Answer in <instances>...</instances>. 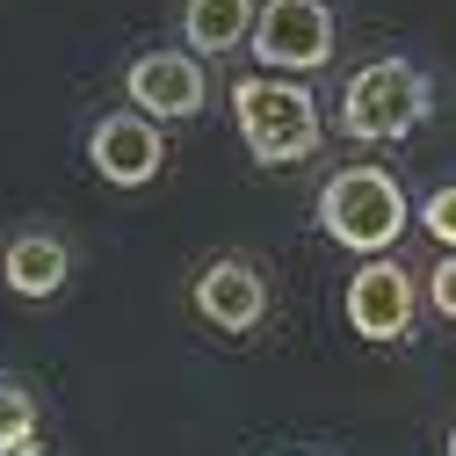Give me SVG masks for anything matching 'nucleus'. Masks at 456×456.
Listing matches in <instances>:
<instances>
[{
    "mask_svg": "<svg viewBox=\"0 0 456 456\" xmlns=\"http://www.w3.org/2000/svg\"><path fill=\"white\" fill-rule=\"evenodd\" d=\"M124 94L138 102L145 124H175V117H203L210 80H203V66L189 59V51H145V59H131V73H124Z\"/></svg>",
    "mask_w": 456,
    "mask_h": 456,
    "instance_id": "obj_5",
    "label": "nucleus"
},
{
    "mask_svg": "<svg viewBox=\"0 0 456 456\" xmlns=\"http://www.w3.org/2000/svg\"><path fill=\"white\" fill-rule=\"evenodd\" d=\"M428 109H435V87L413 59H377L340 87V131L362 145H391V138H413L428 124Z\"/></svg>",
    "mask_w": 456,
    "mask_h": 456,
    "instance_id": "obj_2",
    "label": "nucleus"
},
{
    "mask_svg": "<svg viewBox=\"0 0 456 456\" xmlns=\"http://www.w3.org/2000/svg\"><path fill=\"white\" fill-rule=\"evenodd\" d=\"M413 312H420V290H413V275L391 254H377V261H362L348 275V326L362 340H398L413 326Z\"/></svg>",
    "mask_w": 456,
    "mask_h": 456,
    "instance_id": "obj_6",
    "label": "nucleus"
},
{
    "mask_svg": "<svg viewBox=\"0 0 456 456\" xmlns=\"http://www.w3.org/2000/svg\"><path fill=\"white\" fill-rule=\"evenodd\" d=\"M428 305H435L442 319H456V254L428 268Z\"/></svg>",
    "mask_w": 456,
    "mask_h": 456,
    "instance_id": "obj_12",
    "label": "nucleus"
},
{
    "mask_svg": "<svg viewBox=\"0 0 456 456\" xmlns=\"http://www.w3.org/2000/svg\"><path fill=\"white\" fill-rule=\"evenodd\" d=\"M319 224H326L333 247L377 261V254L398 247V232H406V189H398L384 167H340L319 189Z\"/></svg>",
    "mask_w": 456,
    "mask_h": 456,
    "instance_id": "obj_1",
    "label": "nucleus"
},
{
    "mask_svg": "<svg viewBox=\"0 0 456 456\" xmlns=\"http://www.w3.org/2000/svg\"><path fill=\"white\" fill-rule=\"evenodd\" d=\"M254 29V0H189L182 8V37L196 44L189 59H217V51H240Z\"/></svg>",
    "mask_w": 456,
    "mask_h": 456,
    "instance_id": "obj_10",
    "label": "nucleus"
},
{
    "mask_svg": "<svg viewBox=\"0 0 456 456\" xmlns=\"http://www.w3.org/2000/svg\"><path fill=\"white\" fill-rule=\"evenodd\" d=\"M254 59L275 73H319L333 59V8L326 0H268L254 15Z\"/></svg>",
    "mask_w": 456,
    "mask_h": 456,
    "instance_id": "obj_4",
    "label": "nucleus"
},
{
    "mask_svg": "<svg viewBox=\"0 0 456 456\" xmlns=\"http://www.w3.org/2000/svg\"><path fill=\"white\" fill-rule=\"evenodd\" d=\"M420 217H428V232H435V240H442V247L456 254V182H449V189H435Z\"/></svg>",
    "mask_w": 456,
    "mask_h": 456,
    "instance_id": "obj_11",
    "label": "nucleus"
},
{
    "mask_svg": "<svg viewBox=\"0 0 456 456\" xmlns=\"http://www.w3.org/2000/svg\"><path fill=\"white\" fill-rule=\"evenodd\" d=\"M87 159H94V175H102V182H117V189H145V182L159 175L167 145H159V124H145L138 109H117V117H102V124L87 131Z\"/></svg>",
    "mask_w": 456,
    "mask_h": 456,
    "instance_id": "obj_8",
    "label": "nucleus"
},
{
    "mask_svg": "<svg viewBox=\"0 0 456 456\" xmlns=\"http://www.w3.org/2000/svg\"><path fill=\"white\" fill-rule=\"evenodd\" d=\"M449 456H456V428H449Z\"/></svg>",
    "mask_w": 456,
    "mask_h": 456,
    "instance_id": "obj_13",
    "label": "nucleus"
},
{
    "mask_svg": "<svg viewBox=\"0 0 456 456\" xmlns=\"http://www.w3.org/2000/svg\"><path fill=\"white\" fill-rule=\"evenodd\" d=\"M232 117H240V138L261 167H290V159L319 152V102L297 80H254L247 73L232 87Z\"/></svg>",
    "mask_w": 456,
    "mask_h": 456,
    "instance_id": "obj_3",
    "label": "nucleus"
},
{
    "mask_svg": "<svg viewBox=\"0 0 456 456\" xmlns=\"http://www.w3.org/2000/svg\"><path fill=\"white\" fill-rule=\"evenodd\" d=\"M0 275H8L15 297H59L66 275H73V254H66V240H51V232H15L8 254H0Z\"/></svg>",
    "mask_w": 456,
    "mask_h": 456,
    "instance_id": "obj_9",
    "label": "nucleus"
},
{
    "mask_svg": "<svg viewBox=\"0 0 456 456\" xmlns=\"http://www.w3.org/2000/svg\"><path fill=\"white\" fill-rule=\"evenodd\" d=\"M268 312V275L247 254H217L196 275V319H210L217 333H254Z\"/></svg>",
    "mask_w": 456,
    "mask_h": 456,
    "instance_id": "obj_7",
    "label": "nucleus"
}]
</instances>
